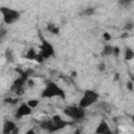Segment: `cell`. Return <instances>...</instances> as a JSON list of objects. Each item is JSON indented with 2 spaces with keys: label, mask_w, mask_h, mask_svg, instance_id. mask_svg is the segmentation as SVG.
<instances>
[{
  "label": "cell",
  "mask_w": 134,
  "mask_h": 134,
  "mask_svg": "<svg viewBox=\"0 0 134 134\" xmlns=\"http://www.w3.org/2000/svg\"><path fill=\"white\" fill-rule=\"evenodd\" d=\"M62 97L65 98V92L64 90L59 87L54 82H47L46 87L44 88V90L42 91V97L44 98H50V97Z\"/></svg>",
  "instance_id": "obj_1"
},
{
  "label": "cell",
  "mask_w": 134,
  "mask_h": 134,
  "mask_svg": "<svg viewBox=\"0 0 134 134\" xmlns=\"http://www.w3.org/2000/svg\"><path fill=\"white\" fill-rule=\"evenodd\" d=\"M0 13L3 16V21L5 24H13L20 18V13L16 9H12L5 6L0 7Z\"/></svg>",
  "instance_id": "obj_2"
},
{
  "label": "cell",
  "mask_w": 134,
  "mask_h": 134,
  "mask_svg": "<svg viewBox=\"0 0 134 134\" xmlns=\"http://www.w3.org/2000/svg\"><path fill=\"white\" fill-rule=\"evenodd\" d=\"M97 98H98V94L95 91H93V90H86L84 92L83 96L81 97L79 106L85 109V108L95 104L97 102Z\"/></svg>",
  "instance_id": "obj_3"
},
{
  "label": "cell",
  "mask_w": 134,
  "mask_h": 134,
  "mask_svg": "<svg viewBox=\"0 0 134 134\" xmlns=\"http://www.w3.org/2000/svg\"><path fill=\"white\" fill-rule=\"evenodd\" d=\"M64 114L67 115L68 117L75 119V120H80L83 119L85 117V109L80 107V106H67L64 110H63Z\"/></svg>",
  "instance_id": "obj_4"
},
{
  "label": "cell",
  "mask_w": 134,
  "mask_h": 134,
  "mask_svg": "<svg viewBox=\"0 0 134 134\" xmlns=\"http://www.w3.org/2000/svg\"><path fill=\"white\" fill-rule=\"evenodd\" d=\"M44 60L48 59V58H51L54 55V49H53V46L47 42L45 39L42 38V43H41V46H40V52H39Z\"/></svg>",
  "instance_id": "obj_5"
},
{
  "label": "cell",
  "mask_w": 134,
  "mask_h": 134,
  "mask_svg": "<svg viewBox=\"0 0 134 134\" xmlns=\"http://www.w3.org/2000/svg\"><path fill=\"white\" fill-rule=\"evenodd\" d=\"M51 119H52V126H51V128L48 130L49 132H55V131L62 130V129H64L66 126L70 125L69 121L64 120L60 115H54Z\"/></svg>",
  "instance_id": "obj_6"
},
{
  "label": "cell",
  "mask_w": 134,
  "mask_h": 134,
  "mask_svg": "<svg viewBox=\"0 0 134 134\" xmlns=\"http://www.w3.org/2000/svg\"><path fill=\"white\" fill-rule=\"evenodd\" d=\"M27 79L26 77H23V76H19L17 80L14 81L13 85H12V91H15L18 95H21L23 93V90H24V84L26 83Z\"/></svg>",
  "instance_id": "obj_7"
},
{
  "label": "cell",
  "mask_w": 134,
  "mask_h": 134,
  "mask_svg": "<svg viewBox=\"0 0 134 134\" xmlns=\"http://www.w3.org/2000/svg\"><path fill=\"white\" fill-rule=\"evenodd\" d=\"M31 108L27 105V104H25V103H23V104H21L20 106H19V108L17 109V112H16V118H22V117H24V116H28V115H30L31 114Z\"/></svg>",
  "instance_id": "obj_8"
},
{
  "label": "cell",
  "mask_w": 134,
  "mask_h": 134,
  "mask_svg": "<svg viewBox=\"0 0 134 134\" xmlns=\"http://www.w3.org/2000/svg\"><path fill=\"white\" fill-rule=\"evenodd\" d=\"M25 58L28 59V60H34V61H37L38 63H41L44 61L43 57L40 54V53H37L36 50L34 48H29L25 54Z\"/></svg>",
  "instance_id": "obj_9"
},
{
  "label": "cell",
  "mask_w": 134,
  "mask_h": 134,
  "mask_svg": "<svg viewBox=\"0 0 134 134\" xmlns=\"http://www.w3.org/2000/svg\"><path fill=\"white\" fill-rule=\"evenodd\" d=\"M2 132L4 134H8V133H15L18 132V130H16V124L13 120H6L3 125V130Z\"/></svg>",
  "instance_id": "obj_10"
},
{
  "label": "cell",
  "mask_w": 134,
  "mask_h": 134,
  "mask_svg": "<svg viewBox=\"0 0 134 134\" xmlns=\"http://www.w3.org/2000/svg\"><path fill=\"white\" fill-rule=\"evenodd\" d=\"M95 133H97V134H99V133L100 134H107V133H111V130H110L108 124L105 120H102L98 124V126H97V128L95 130Z\"/></svg>",
  "instance_id": "obj_11"
},
{
  "label": "cell",
  "mask_w": 134,
  "mask_h": 134,
  "mask_svg": "<svg viewBox=\"0 0 134 134\" xmlns=\"http://www.w3.org/2000/svg\"><path fill=\"white\" fill-rule=\"evenodd\" d=\"M113 48H114L113 46H111L109 44H106L104 46V48H103L102 54L103 55H111V54H113Z\"/></svg>",
  "instance_id": "obj_12"
},
{
  "label": "cell",
  "mask_w": 134,
  "mask_h": 134,
  "mask_svg": "<svg viewBox=\"0 0 134 134\" xmlns=\"http://www.w3.org/2000/svg\"><path fill=\"white\" fill-rule=\"evenodd\" d=\"M133 58H134V52H133V50H132L130 47H126V50H125V59H126L127 61H131Z\"/></svg>",
  "instance_id": "obj_13"
},
{
  "label": "cell",
  "mask_w": 134,
  "mask_h": 134,
  "mask_svg": "<svg viewBox=\"0 0 134 134\" xmlns=\"http://www.w3.org/2000/svg\"><path fill=\"white\" fill-rule=\"evenodd\" d=\"M40 126H41L42 129L48 131V130L51 128V126H52V119H46V120H43V121L40 124Z\"/></svg>",
  "instance_id": "obj_14"
},
{
  "label": "cell",
  "mask_w": 134,
  "mask_h": 134,
  "mask_svg": "<svg viewBox=\"0 0 134 134\" xmlns=\"http://www.w3.org/2000/svg\"><path fill=\"white\" fill-rule=\"evenodd\" d=\"M47 30H48L49 32H51L52 35H58V34L60 32V28H59L58 26L53 25V24H48V25H47Z\"/></svg>",
  "instance_id": "obj_15"
},
{
  "label": "cell",
  "mask_w": 134,
  "mask_h": 134,
  "mask_svg": "<svg viewBox=\"0 0 134 134\" xmlns=\"http://www.w3.org/2000/svg\"><path fill=\"white\" fill-rule=\"evenodd\" d=\"M5 57H6L7 61L14 62V57H13V51H12V49H6V51H5Z\"/></svg>",
  "instance_id": "obj_16"
},
{
  "label": "cell",
  "mask_w": 134,
  "mask_h": 134,
  "mask_svg": "<svg viewBox=\"0 0 134 134\" xmlns=\"http://www.w3.org/2000/svg\"><path fill=\"white\" fill-rule=\"evenodd\" d=\"M27 105H28L31 109H35V108L39 105V100H38V99H29V100L27 102Z\"/></svg>",
  "instance_id": "obj_17"
},
{
  "label": "cell",
  "mask_w": 134,
  "mask_h": 134,
  "mask_svg": "<svg viewBox=\"0 0 134 134\" xmlns=\"http://www.w3.org/2000/svg\"><path fill=\"white\" fill-rule=\"evenodd\" d=\"M93 13H94V8L93 7H88V8H85L83 10V14L85 16H91Z\"/></svg>",
  "instance_id": "obj_18"
},
{
  "label": "cell",
  "mask_w": 134,
  "mask_h": 134,
  "mask_svg": "<svg viewBox=\"0 0 134 134\" xmlns=\"http://www.w3.org/2000/svg\"><path fill=\"white\" fill-rule=\"evenodd\" d=\"M4 102L7 103V104H12V105H14V104H17L18 99H17V98H10V97H9V98H5Z\"/></svg>",
  "instance_id": "obj_19"
},
{
  "label": "cell",
  "mask_w": 134,
  "mask_h": 134,
  "mask_svg": "<svg viewBox=\"0 0 134 134\" xmlns=\"http://www.w3.org/2000/svg\"><path fill=\"white\" fill-rule=\"evenodd\" d=\"M103 37H104V40H105V41H107V42L111 40V36H110V34H108V32H104Z\"/></svg>",
  "instance_id": "obj_20"
},
{
  "label": "cell",
  "mask_w": 134,
  "mask_h": 134,
  "mask_svg": "<svg viewBox=\"0 0 134 134\" xmlns=\"http://www.w3.org/2000/svg\"><path fill=\"white\" fill-rule=\"evenodd\" d=\"M127 87H128V89H129L130 91H133V90H134L133 82H132V81H129V82H128V84H127Z\"/></svg>",
  "instance_id": "obj_21"
},
{
  "label": "cell",
  "mask_w": 134,
  "mask_h": 134,
  "mask_svg": "<svg viewBox=\"0 0 134 134\" xmlns=\"http://www.w3.org/2000/svg\"><path fill=\"white\" fill-rule=\"evenodd\" d=\"M119 47H114L113 48V54H115V55H118L119 54Z\"/></svg>",
  "instance_id": "obj_22"
},
{
  "label": "cell",
  "mask_w": 134,
  "mask_h": 134,
  "mask_svg": "<svg viewBox=\"0 0 134 134\" xmlns=\"http://www.w3.org/2000/svg\"><path fill=\"white\" fill-rule=\"evenodd\" d=\"M133 0H120V3L121 4H129V3H131Z\"/></svg>",
  "instance_id": "obj_23"
},
{
  "label": "cell",
  "mask_w": 134,
  "mask_h": 134,
  "mask_svg": "<svg viewBox=\"0 0 134 134\" xmlns=\"http://www.w3.org/2000/svg\"><path fill=\"white\" fill-rule=\"evenodd\" d=\"M98 70H99V71H104V70H105V65H104L103 63L98 65Z\"/></svg>",
  "instance_id": "obj_24"
},
{
  "label": "cell",
  "mask_w": 134,
  "mask_h": 134,
  "mask_svg": "<svg viewBox=\"0 0 134 134\" xmlns=\"http://www.w3.org/2000/svg\"><path fill=\"white\" fill-rule=\"evenodd\" d=\"M126 28H127V29H131V28H132V24H131V23H129V24H128V26H126Z\"/></svg>",
  "instance_id": "obj_25"
}]
</instances>
